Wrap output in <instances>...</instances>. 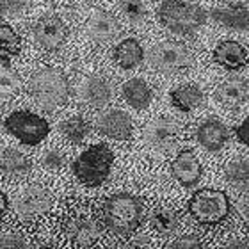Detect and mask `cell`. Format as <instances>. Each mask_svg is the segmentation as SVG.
I'll return each mask as SVG.
<instances>
[{"mask_svg": "<svg viewBox=\"0 0 249 249\" xmlns=\"http://www.w3.org/2000/svg\"><path fill=\"white\" fill-rule=\"evenodd\" d=\"M21 52V37L7 23L0 25V57H16Z\"/></svg>", "mask_w": 249, "mask_h": 249, "instance_id": "cell-25", "label": "cell"}, {"mask_svg": "<svg viewBox=\"0 0 249 249\" xmlns=\"http://www.w3.org/2000/svg\"><path fill=\"white\" fill-rule=\"evenodd\" d=\"M53 205L52 194L41 185H31L15 199V212L21 219H34L47 213Z\"/></svg>", "mask_w": 249, "mask_h": 249, "instance_id": "cell-8", "label": "cell"}, {"mask_svg": "<svg viewBox=\"0 0 249 249\" xmlns=\"http://www.w3.org/2000/svg\"><path fill=\"white\" fill-rule=\"evenodd\" d=\"M80 96L89 107L102 109L112 100V86L104 77H88L80 86Z\"/></svg>", "mask_w": 249, "mask_h": 249, "instance_id": "cell-18", "label": "cell"}, {"mask_svg": "<svg viewBox=\"0 0 249 249\" xmlns=\"http://www.w3.org/2000/svg\"><path fill=\"white\" fill-rule=\"evenodd\" d=\"M43 166L48 171H59L62 166H64V157H62L61 151L57 150H48L45 155H43Z\"/></svg>", "mask_w": 249, "mask_h": 249, "instance_id": "cell-32", "label": "cell"}, {"mask_svg": "<svg viewBox=\"0 0 249 249\" xmlns=\"http://www.w3.org/2000/svg\"><path fill=\"white\" fill-rule=\"evenodd\" d=\"M150 62L157 71L173 75V73L185 71L192 64V55L182 41L164 39L151 48Z\"/></svg>", "mask_w": 249, "mask_h": 249, "instance_id": "cell-7", "label": "cell"}, {"mask_svg": "<svg viewBox=\"0 0 249 249\" xmlns=\"http://www.w3.org/2000/svg\"><path fill=\"white\" fill-rule=\"evenodd\" d=\"M226 182L231 187L239 189V191H246L249 183V166L246 159H237V160L230 162L226 171H224Z\"/></svg>", "mask_w": 249, "mask_h": 249, "instance_id": "cell-26", "label": "cell"}, {"mask_svg": "<svg viewBox=\"0 0 249 249\" xmlns=\"http://www.w3.org/2000/svg\"><path fill=\"white\" fill-rule=\"evenodd\" d=\"M86 32L93 41L109 43L118 36L120 25H118V20L110 15L109 11L94 9L86 21Z\"/></svg>", "mask_w": 249, "mask_h": 249, "instance_id": "cell-13", "label": "cell"}, {"mask_svg": "<svg viewBox=\"0 0 249 249\" xmlns=\"http://www.w3.org/2000/svg\"><path fill=\"white\" fill-rule=\"evenodd\" d=\"M196 137H197V142L207 151H219L223 150L224 146H226V142H228L230 130L217 118H210V120H205L197 126Z\"/></svg>", "mask_w": 249, "mask_h": 249, "instance_id": "cell-16", "label": "cell"}, {"mask_svg": "<svg viewBox=\"0 0 249 249\" xmlns=\"http://www.w3.org/2000/svg\"><path fill=\"white\" fill-rule=\"evenodd\" d=\"M235 134H237L242 144H248V120H244L240 124L235 126Z\"/></svg>", "mask_w": 249, "mask_h": 249, "instance_id": "cell-35", "label": "cell"}, {"mask_svg": "<svg viewBox=\"0 0 249 249\" xmlns=\"http://www.w3.org/2000/svg\"><path fill=\"white\" fill-rule=\"evenodd\" d=\"M21 88V78L9 68H0V96H15Z\"/></svg>", "mask_w": 249, "mask_h": 249, "instance_id": "cell-28", "label": "cell"}, {"mask_svg": "<svg viewBox=\"0 0 249 249\" xmlns=\"http://www.w3.org/2000/svg\"><path fill=\"white\" fill-rule=\"evenodd\" d=\"M37 45H41L48 52H57L68 41L66 23L55 15H47L39 18L32 27Z\"/></svg>", "mask_w": 249, "mask_h": 249, "instance_id": "cell-9", "label": "cell"}, {"mask_svg": "<svg viewBox=\"0 0 249 249\" xmlns=\"http://www.w3.org/2000/svg\"><path fill=\"white\" fill-rule=\"evenodd\" d=\"M169 98H171L175 109L182 110V112H192L201 107L205 94L197 84H183V86L173 89L169 93Z\"/></svg>", "mask_w": 249, "mask_h": 249, "instance_id": "cell-20", "label": "cell"}, {"mask_svg": "<svg viewBox=\"0 0 249 249\" xmlns=\"http://www.w3.org/2000/svg\"><path fill=\"white\" fill-rule=\"evenodd\" d=\"M249 86L246 78H228L217 86L215 98L226 107H240L248 102Z\"/></svg>", "mask_w": 249, "mask_h": 249, "instance_id": "cell-19", "label": "cell"}, {"mask_svg": "<svg viewBox=\"0 0 249 249\" xmlns=\"http://www.w3.org/2000/svg\"><path fill=\"white\" fill-rule=\"evenodd\" d=\"M248 48L239 41L233 39H224L219 41L217 47L213 48V61L217 62L219 66H223L224 70L230 71H240L248 66Z\"/></svg>", "mask_w": 249, "mask_h": 249, "instance_id": "cell-12", "label": "cell"}, {"mask_svg": "<svg viewBox=\"0 0 249 249\" xmlns=\"http://www.w3.org/2000/svg\"><path fill=\"white\" fill-rule=\"evenodd\" d=\"M64 235L73 248L89 249L100 239V228L96 221L88 215H73L64 224Z\"/></svg>", "mask_w": 249, "mask_h": 249, "instance_id": "cell-10", "label": "cell"}, {"mask_svg": "<svg viewBox=\"0 0 249 249\" xmlns=\"http://www.w3.org/2000/svg\"><path fill=\"white\" fill-rule=\"evenodd\" d=\"M166 249H205L196 235H182L180 239L173 240Z\"/></svg>", "mask_w": 249, "mask_h": 249, "instance_id": "cell-33", "label": "cell"}, {"mask_svg": "<svg viewBox=\"0 0 249 249\" xmlns=\"http://www.w3.org/2000/svg\"><path fill=\"white\" fill-rule=\"evenodd\" d=\"M31 96L45 110H55L66 104L70 82L66 73L59 68H41L31 78Z\"/></svg>", "mask_w": 249, "mask_h": 249, "instance_id": "cell-2", "label": "cell"}, {"mask_svg": "<svg viewBox=\"0 0 249 249\" xmlns=\"http://www.w3.org/2000/svg\"><path fill=\"white\" fill-rule=\"evenodd\" d=\"M105 223L116 235L126 237L134 231L144 215V205L132 194H114L104 203Z\"/></svg>", "mask_w": 249, "mask_h": 249, "instance_id": "cell-4", "label": "cell"}, {"mask_svg": "<svg viewBox=\"0 0 249 249\" xmlns=\"http://www.w3.org/2000/svg\"><path fill=\"white\" fill-rule=\"evenodd\" d=\"M0 249H32V246L18 231H7L0 237Z\"/></svg>", "mask_w": 249, "mask_h": 249, "instance_id": "cell-30", "label": "cell"}, {"mask_svg": "<svg viewBox=\"0 0 249 249\" xmlns=\"http://www.w3.org/2000/svg\"><path fill=\"white\" fill-rule=\"evenodd\" d=\"M210 18L230 31L246 32L249 27L248 7L244 4H226L210 11Z\"/></svg>", "mask_w": 249, "mask_h": 249, "instance_id": "cell-17", "label": "cell"}, {"mask_svg": "<svg viewBox=\"0 0 249 249\" xmlns=\"http://www.w3.org/2000/svg\"><path fill=\"white\" fill-rule=\"evenodd\" d=\"M171 173L183 187H194L201 178V164L192 150L180 151L171 162Z\"/></svg>", "mask_w": 249, "mask_h": 249, "instance_id": "cell-15", "label": "cell"}, {"mask_svg": "<svg viewBox=\"0 0 249 249\" xmlns=\"http://www.w3.org/2000/svg\"><path fill=\"white\" fill-rule=\"evenodd\" d=\"M159 21L178 36H191L207 23L208 13L196 0H162Z\"/></svg>", "mask_w": 249, "mask_h": 249, "instance_id": "cell-1", "label": "cell"}, {"mask_svg": "<svg viewBox=\"0 0 249 249\" xmlns=\"http://www.w3.org/2000/svg\"><path fill=\"white\" fill-rule=\"evenodd\" d=\"M114 153L107 144H94L73 160V175L86 187H98L110 177Z\"/></svg>", "mask_w": 249, "mask_h": 249, "instance_id": "cell-3", "label": "cell"}, {"mask_svg": "<svg viewBox=\"0 0 249 249\" xmlns=\"http://www.w3.org/2000/svg\"><path fill=\"white\" fill-rule=\"evenodd\" d=\"M32 162L27 155L15 148H5L0 151V173L9 178H21L29 175Z\"/></svg>", "mask_w": 249, "mask_h": 249, "instance_id": "cell-22", "label": "cell"}, {"mask_svg": "<svg viewBox=\"0 0 249 249\" xmlns=\"http://www.w3.org/2000/svg\"><path fill=\"white\" fill-rule=\"evenodd\" d=\"M114 61L121 70H134L144 61V48L139 39L135 37H126L120 41L114 48Z\"/></svg>", "mask_w": 249, "mask_h": 249, "instance_id": "cell-21", "label": "cell"}, {"mask_svg": "<svg viewBox=\"0 0 249 249\" xmlns=\"http://www.w3.org/2000/svg\"><path fill=\"white\" fill-rule=\"evenodd\" d=\"M151 226L160 235H171L178 228V215L169 208H159L151 213Z\"/></svg>", "mask_w": 249, "mask_h": 249, "instance_id": "cell-27", "label": "cell"}, {"mask_svg": "<svg viewBox=\"0 0 249 249\" xmlns=\"http://www.w3.org/2000/svg\"><path fill=\"white\" fill-rule=\"evenodd\" d=\"M219 249H248V246H246V242H242V240H231V242L224 244L223 248H219Z\"/></svg>", "mask_w": 249, "mask_h": 249, "instance_id": "cell-36", "label": "cell"}, {"mask_svg": "<svg viewBox=\"0 0 249 249\" xmlns=\"http://www.w3.org/2000/svg\"><path fill=\"white\" fill-rule=\"evenodd\" d=\"M7 207H9V203H7V197L2 191H0V219L4 217V213L7 212Z\"/></svg>", "mask_w": 249, "mask_h": 249, "instance_id": "cell-37", "label": "cell"}, {"mask_svg": "<svg viewBox=\"0 0 249 249\" xmlns=\"http://www.w3.org/2000/svg\"><path fill=\"white\" fill-rule=\"evenodd\" d=\"M4 126L11 135H15L16 139L25 146H37L50 134L48 121L39 114H34V112H29V110L11 112L5 118Z\"/></svg>", "mask_w": 249, "mask_h": 249, "instance_id": "cell-6", "label": "cell"}, {"mask_svg": "<svg viewBox=\"0 0 249 249\" xmlns=\"http://www.w3.org/2000/svg\"><path fill=\"white\" fill-rule=\"evenodd\" d=\"M189 212L199 224L213 226L228 217L230 199L217 189H199L189 201Z\"/></svg>", "mask_w": 249, "mask_h": 249, "instance_id": "cell-5", "label": "cell"}, {"mask_svg": "<svg viewBox=\"0 0 249 249\" xmlns=\"http://www.w3.org/2000/svg\"><path fill=\"white\" fill-rule=\"evenodd\" d=\"M123 98L124 102L135 110H142L150 107L151 100H153V91L142 78H130L123 84Z\"/></svg>", "mask_w": 249, "mask_h": 249, "instance_id": "cell-23", "label": "cell"}, {"mask_svg": "<svg viewBox=\"0 0 249 249\" xmlns=\"http://www.w3.org/2000/svg\"><path fill=\"white\" fill-rule=\"evenodd\" d=\"M98 130L104 135L110 137V139L116 141H126L132 137V130H134V124L130 116L120 109H110L107 112L98 118V123H96Z\"/></svg>", "mask_w": 249, "mask_h": 249, "instance_id": "cell-14", "label": "cell"}, {"mask_svg": "<svg viewBox=\"0 0 249 249\" xmlns=\"http://www.w3.org/2000/svg\"><path fill=\"white\" fill-rule=\"evenodd\" d=\"M124 249H153V244L146 235H139V237L130 240L128 244L124 246Z\"/></svg>", "mask_w": 249, "mask_h": 249, "instance_id": "cell-34", "label": "cell"}, {"mask_svg": "<svg viewBox=\"0 0 249 249\" xmlns=\"http://www.w3.org/2000/svg\"><path fill=\"white\" fill-rule=\"evenodd\" d=\"M29 0H0V16H18L25 13Z\"/></svg>", "mask_w": 249, "mask_h": 249, "instance_id": "cell-31", "label": "cell"}, {"mask_svg": "<svg viewBox=\"0 0 249 249\" xmlns=\"http://www.w3.org/2000/svg\"><path fill=\"white\" fill-rule=\"evenodd\" d=\"M123 15L132 23H141L146 18V5L142 0H121L120 4Z\"/></svg>", "mask_w": 249, "mask_h": 249, "instance_id": "cell-29", "label": "cell"}, {"mask_svg": "<svg viewBox=\"0 0 249 249\" xmlns=\"http://www.w3.org/2000/svg\"><path fill=\"white\" fill-rule=\"evenodd\" d=\"M180 137V128L173 120L167 118H159V120L148 123L144 130L146 144L153 150H171L177 144Z\"/></svg>", "mask_w": 249, "mask_h": 249, "instance_id": "cell-11", "label": "cell"}, {"mask_svg": "<svg viewBox=\"0 0 249 249\" xmlns=\"http://www.w3.org/2000/svg\"><path fill=\"white\" fill-rule=\"evenodd\" d=\"M59 130H61L62 137L70 141L71 144H80L89 135L91 126L82 116H71V118H68L59 124Z\"/></svg>", "mask_w": 249, "mask_h": 249, "instance_id": "cell-24", "label": "cell"}]
</instances>
